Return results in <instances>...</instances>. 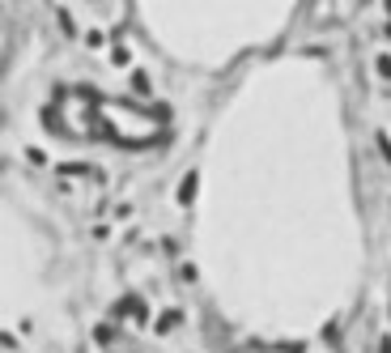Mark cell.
<instances>
[{
  "mask_svg": "<svg viewBox=\"0 0 391 353\" xmlns=\"http://www.w3.org/2000/svg\"><path fill=\"white\" fill-rule=\"evenodd\" d=\"M192 192H196V175H187V179H183V188H179V200H183V205H192Z\"/></svg>",
  "mask_w": 391,
  "mask_h": 353,
  "instance_id": "cell-1",
  "label": "cell"
},
{
  "mask_svg": "<svg viewBox=\"0 0 391 353\" xmlns=\"http://www.w3.org/2000/svg\"><path fill=\"white\" fill-rule=\"evenodd\" d=\"M379 72H383V77H391V60H387V55L379 60Z\"/></svg>",
  "mask_w": 391,
  "mask_h": 353,
  "instance_id": "cell-2",
  "label": "cell"
},
{
  "mask_svg": "<svg viewBox=\"0 0 391 353\" xmlns=\"http://www.w3.org/2000/svg\"><path fill=\"white\" fill-rule=\"evenodd\" d=\"M387 26H391V0H387Z\"/></svg>",
  "mask_w": 391,
  "mask_h": 353,
  "instance_id": "cell-3",
  "label": "cell"
}]
</instances>
